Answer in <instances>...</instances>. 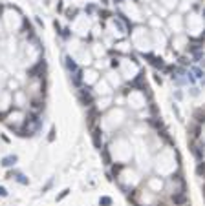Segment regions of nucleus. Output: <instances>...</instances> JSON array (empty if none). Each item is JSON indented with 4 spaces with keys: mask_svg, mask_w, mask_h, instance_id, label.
<instances>
[{
    "mask_svg": "<svg viewBox=\"0 0 205 206\" xmlns=\"http://www.w3.org/2000/svg\"><path fill=\"white\" fill-rule=\"evenodd\" d=\"M101 204H105V206H108V204H110V199H108V197H105V199H101Z\"/></svg>",
    "mask_w": 205,
    "mask_h": 206,
    "instance_id": "2",
    "label": "nucleus"
},
{
    "mask_svg": "<svg viewBox=\"0 0 205 206\" xmlns=\"http://www.w3.org/2000/svg\"><path fill=\"white\" fill-rule=\"evenodd\" d=\"M187 199H185V195H174V204H183Z\"/></svg>",
    "mask_w": 205,
    "mask_h": 206,
    "instance_id": "1",
    "label": "nucleus"
},
{
    "mask_svg": "<svg viewBox=\"0 0 205 206\" xmlns=\"http://www.w3.org/2000/svg\"><path fill=\"white\" fill-rule=\"evenodd\" d=\"M0 195H6V190L4 188H0Z\"/></svg>",
    "mask_w": 205,
    "mask_h": 206,
    "instance_id": "3",
    "label": "nucleus"
}]
</instances>
